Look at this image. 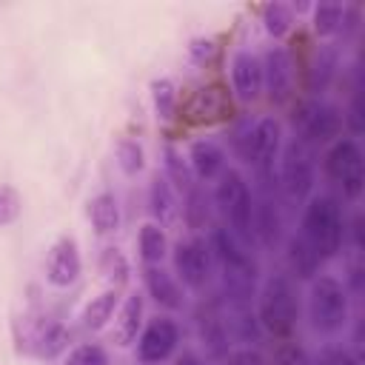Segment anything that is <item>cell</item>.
I'll list each match as a JSON object with an SVG mask.
<instances>
[{
  "label": "cell",
  "mask_w": 365,
  "mask_h": 365,
  "mask_svg": "<svg viewBox=\"0 0 365 365\" xmlns=\"http://www.w3.org/2000/svg\"><path fill=\"white\" fill-rule=\"evenodd\" d=\"M182 117L188 125H217L231 117V94L222 83L200 86L182 106Z\"/></svg>",
  "instance_id": "ba28073f"
},
{
  "label": "cell",
  "mask_w": 365,
  "mask_h": 365,
  "mask_svg": "<svg viewBox=\"0 0 365 365\" xmlns=\"http://www.w3.org/2000/svg\"><path fill=\"white\" fill-rule=\"evenodd\" d=\"M299 237L314 248L319 259H331L339 254L345 242V222H342V208L331 194H319L308 200L302 211Z\"/></svg>",
  "instance_id": "6da1fadb"
},
{
  "label": "cell",
  "mask_w": 365,
  "mask_h": 365,
  "mask_svg": "<svg viewBox=\"0 0 365 365\" xmlns=\"http://www.w3.org/2000/svg\"><path fill=\"white\" fill-rule=\"evenodd\" d=\"M245 191H248V185H245L242 174H240V171H234V168H228V171H222V174H220V182H217L214 200H217L220 211H225V208H228L237 197H242Z\"/></svg>",
  "instance_id": "f1b7e54d"
},
{
  "label": "cell",
  "mask_w": 365,
  "mask_h": 365,
  "mask_svg": "<svg viewBox=\"0 0 365 365\" xmlns=\"http://www.w3.org/2000/svg\"><path fill=\"white\" fill-rule=\"evenodd\" d=\"M279 188L291 202H302L314 191V157L302 140H291L279 157Z\"/></svg>",
  "instance_id": "5b68a950"
},
{
  "label": "cell",
  "mask_w": 365,
  "mask_h": 365,
  "mask_svg": "<svg viewBox=\"0 0 365 365\" xmlns=\"http://www.w3.org/2000/svg\"><path fill=\"white\" fill-rule=\"evenodd\" d=\"M165 180L168 182H174L177 188H182V191H188L191 188V171H188V165L182 163V157H180V151L174 148V145H165Z\"/></svg>",
  "instance_id": "836d02e7"
},
{
  "label": "cell",
  "mask_w": 365,
  "mask_h": 365,
  "mask_svg": "<svg viewBox=\"0 0 365 365\" xmlns=\"http://www.w3.org/2000/svg\"><path fill=\"white\" fill-rule=\"evenodd\" d=\"M211 54H214V43L211 40H205V37H197L194 43H191V60L194 63H205V60H211Z\"/></svg>",
  "instance_id": "60d3db41"
},
{
  "label": "cell",
  "mask_w": 365,
  "mask_h": 365,
  "mask_svg": "<svg viewBox=\"0 0 365 365\" xmlns=\"http://www.w3.org/2000/svg\"><path fill=\"white\" fill-rule=\"evenodd\" d=\"M336 68H339V54H336V48L322 46V48L317 51V57H314V66H311V91L328 88V83L334 80Z\"/></svg>",
  "instance_id": "d4e9b609"
},
{
  "label": "cell",
  "mask_w": 365,
  "mask_h": 365,
  "mask_svg": "<svg viewBox=\"0 0 365 365\" xmlns=\"http://www.w3.org/2000/svg\"><path fill=\"white\" fill-rule=\"evenodd\" d=\"M308 319L319 334H336L348 322V288L328 274H317L308 291Z\"/></svg>",
  "instance_id": "3957f363"
},
{
  "label": "cell",
  "mask_w": 365,
  "mask_h": 365,
  "mask_svg": "<svg viewBox=\"0 0 365 365\" xmlns=\"http://www.w3.org/2000/svg\"><path fill=\"white\" fill-rule=\"evenodd\" d=\"M148 211L157 220L160 228H171L180 220V202L174 197L171 182L165 180V174H154L151 185H148Z\"/></svg>",
  "instance_id": "9a60e30c"
},
{
  "label": "cell",
  "mask_w": 365,
  "mask_h": 365,
  "mask_svg": "<svg viewBox=\"0 0 365 365\" xmlns=\"http://www.w3.org/2000/svg\"><path fill=\"white\" fill-rule=\"evenodd\" d=\"M259 63H262V86L268 88L271 100L274 103L288 100L291 86H294V63H291V54L282 46H274V48L265 51V57Z\"/></svg>",
  "instance_id": "7c38bea8"
},
{
  "label": "cell",
  "mask_w": 365,
  "mask_h": 365,
  "mask_svg": "<svg viewBox=\"0 0 365 365\" xmlns=\"http://www.w3.org/2000/svg\"><path fill=\"white\" fill-rule=\"evenodd\" d=\"M288 262H291V271L297 279H314L322 259L314 254V248L299 234H294V237H288Z\"/></svg>",
  "instance_id": "603a6c76"
},
{
  "label": "cell",
  "mask_w": 365,
  "mask_h": 365,
  "mask_svg": "<svg viewBox=\"0 0 365 365\" xmlns=\"http://www.w3.org/2000/svg\"><path fill=\"white\" fill-rule=\"evenodd\" d=\"M88 217H91V225H94L97 234H111V231H117V225H120V205H117L114 194L100 191L97 197H91V202H88Z\"/></svg>",
  "instance_id": "7402d4cb"
},
{
  "label": "cell",
  "mask_w": 365,
  "mask_h": 365,
  "mask_svg": "<svg viewBox=\"0 0 365 365\" xmlns=\"http://www.w3.org/2000/svg\"><path fill=\"white\" fill-rule=\"evenodd\" d=\"M342 17H345V6L342 3H319L314 6V29L319 37H331L342 29Z\"/></svg>",
  "instance_id": "83f0119b"
},
{
  "label": "cell",
  "mask_w": 365,
  "mask_h": 365,
  "mask_svg": "<svg viewBox=\"0 0 365 365\" xmlns=\"http://www.w3.org/2000/svg\"><path fill=\"white\" fill-rule=\"evenodd\" d=\"M200 336H202V345L208 348V354L214 359H222L228 356V325H225V317L217 314L214 308L202 311L200 314Z\"/></svg>",
  "instance_id": "ffe728a7"
},
{
  "label": "cell",
  "mask_w": 365,
  "mask_h": 365,
  "mask_svg": "<svg viewBox=\"0 0 365 365\" xmlns=\"http://www.w3.org/2000/svg\"><path fill=\"white\" fill-rule=\"evenodd\" d=\"M191 171L197 180H214L225 171V151L211 140H197L188 154Z\"/></svg>",
  "instance_id": "e0dca14e"
},
{
  "label": "cell",
  "mask_w": 365,
  "mask_h": 365,
  "mask_svg": "<svg viewBox=\"0 0 365 365\" xmlns=\"http://www.w3.org/2000/svg\"><path fill=\"white\" fill-rule=\"evenodd\" d=\"M174 268H177L180 279L188 288H202L208 282V274H211V248H208V242L200 240V237L177 242Z\"/></svg>",
  "instance_id": "30bf717a"
},
{
  "label": "cell",
  "mask_w": 365,
  "mask_h": 365,
  "mask_svg": "<svg viewBox=\"0 0 365 365\" xmlns=\"http://www.w3.org/2000/svg\"><path fill=\"white\" fill-rule=\"evenodd\" d=\"M262 23H265V31L271 37H285L291 31V23H294V11L291 6L285 3H268L262 9Z\"/></svg>",
  "instance_id": "4dcf8cb0"
},
{
  "label": "cell",
  "mask_w": 365,
  "mask_h": 365,
  "mask_svg": "<svg viewBox=\"0 0 365 365\" xmlns=\"http://www.w3.org/2000/svg\"><path fill=\"white\" fill-rule=\"evenodd\" d=\"M205 194L200 188H188L185 191V202H182V220L188 222V228H202L208 220V208H205Z\"/></svg>",
  "instance_id": "1f68e13d"
},
{
  "label": "cell",
  "mask_w": 365,
  "mask_h": 365,
  "mask_svg": "<svg viewBox=\"0 0 365 365\" xmlns=\"http://www.w3.org/2000/svg\"><path fill=\"white\" fill-rule=\"evenodd\" d=\"M348 279H351V291H354V294H362V268H359V265L351 268V277H348Z\"/></svg>",
  "instance_id": "7bdbcfd3"
},
{
  "label": "cell",
  "mask_w": 365,
  "mask_h": 365,
  "mask_svg": "<svg viewBox=\"0 0 365 365\" xmlns=\"http://www.w3.org/2000/svg\"><path fill=\"white\" fill-rule=\"evenodd\" d=\"M279 137L282 128L274 117H262L254 123L251 131V151H248V163L257 168L262 191L271 194V182H274V163L279 157Z\"/></svg>",
  "instance_id": "52a82bcc"
},
{
  "label": "cell",
  "mask_w": 365,
  "mask_h": 365,
  "mask_svg": "<svg viewBox=\"0 0 365 365\" xmlns=\"http://www.w3.org/2000/svg\"><path fill=\"white\" fill-rule=\"evenodd\" d=\"M23 211V200L17 194V188L11 185H0V228L11 225Z\"/></svg>",
  "instance_id": "e575fe53"
},
{
  "label": "cell",
  "mask_w": 365,
  "mask_h": 365,
  "mask_svg": "<svg viewBox=\"0 0 365 365\" xmlns=\"http://www.w3.org/2000/svg\"><path fill=\"white\" fill-rule=\"evenodd\" d=\"M277 365H314V362L305 354V348H299L297 342H288L277 351Z\"/></svg>",
  "instance_id": "f35d334b"
},
{
  "label": "cell",
  "mask_w": 365,
  "mask_h": 365,
  "mask_svg": "<svg viewBox=\"0 0 365 365\" xmlns=\"http://www.w3.org/2000/svg\"><path fill=\"white\" fill-rule=\"evenodd\" d=\"M145 291L154 297L157 305H163L168 311L182 308V291H180L177 279L168 271H163L160 265H145Z\"/></svg>",
  "instance_id": "ac0fdd59"
},
{
  "label": "cell",
  "mask_w": 365,
  "mask_h": 365,
  "mask_svg": "<svg viewBox=\"0 0 365 365\" xmlns=\"http://www.w3.org/2000/svg\"><path fill=\"white\" fill-rule=\"evenodd\" d=\"M342 111L334 103H322V100H311L299 108V114L294 117V125L299 131V140L305 145H319V143H331L334 137H339L342 131Z\"/></svg>",
  "instance_id": "8992f818"
},
{
  "label": "cell",
  "mask_w": 365,
  "mask_h": 365,
  "mask_svg": "<svg viewBox=\"0 0 365 365\" xmlns=\"http://www.w3.org/2000/svg\"><path fill=\"white\" fill-rule=\"evenodd\" d=\"M140 325H143V297L131 294V297H125V302H123V308H120V314L114 319L111 342L120 345V348L131 345L137 339V334H140Z\"/></svg>",
  "instance_id": "d6986e66"
},
{
  "label": "cell",
  "mask_w": 365,
  "mask_h": 365,
  "mask_svg": "<svg viewBox=\"0 0 365 365\" xmlns=\"http://www.w3.org/2000/svg\"><path fill=\"white\" fill-rule=\"evenodd\" d=\"M348 125L354 131V137L362 134V108H359V94H354L351 100V108H348Z\"/></svg>",
  "instance_id": "b9f144b4"
},
{
  "label": "cell",
  "mask_w": 365,
  "mask_h": 365,
  "mask_svg": "<svg viewBox=\"0 0 365 365\" xmlns=\"http://www.w3.org/2000/svg\"><path fill=\"white\" fill-rule=\"evenodd\" d=\"M225 365H265V356L254 348H234V351H228Z\"/></svg>",
  "instance_id": "ab89813d"
},
{
  "label": "cell",
  "mask_w": 365,
  "mask_h": 365,
  "mask_svg": "<svg viewBox=\"0 0 365 365\" xmlns=\"http://www.w3.org/2000/svg\"><path fill=\"white\" fill-rule=\"evenodd\" d=\"M251 131H254V123H251V120H242V123L234 128V134H231V145H234V151H237V157H240L242 163H248V151H251Z\"/></svg>",
  "instance_id": "8d00e7d4"
},
{
  "label": "cell",
  "mask_w": 365,
  "mask_h": 365,
  "mask_svg": "<svg viewBox=\"0 0 365 365\" xmlns=\"http://www.w3.org/2000/svg\"><path fill=\"white\" fill-rule=\"evenodd\" d=\"M297 314H299V302H297V291H294L291 277L288 274H271L259 291L257 322L274 336H288L297 325Z\"/></svg>",
  "instance_id": "7a4b0ae2"
},
{
  "label": "cell",
  "mask_w": 365,
  "mask_h": 365,
  "mask_svg": "<svg viewBox=\"0 0 365 365\" xmlns=\"http://www.w3.org/2000/svg\"><path fill=\"white\" fill-rule=\"evenodd\" d=\"M208 248L217 257V262L222 268V277H248V279H257V262L251 259V254L245 251V245H240V240L228 228L217 225L211 231Z\"/></svg>",
  "instance_id": "9c48e42d"
},
{
  "label": "cell",
  "mask_w": 365,
  "mask_h": 365,
  "mask_svg": "<svg viewBox=\"0 0 365 365\" xmlns=\"http://www.w3.org/2000/svg\"><path fill=\"white\" fill-rule=\"evenodd\" d=\"M100 271H103V277L108 279L111 288H120V285L128 282V259L114 245L103 248V254H100Z\"/></svg>",
  "instance_id": "4316f807"
},
{
  "label": "cell",
  "mask_w": 365,
  "mask_h": 365,
  "mask_svg": "<svg viewBox=\"0 0 365 365\" xmlns=\"http://www.w3.org/2000/svg\"><path fill=\"white\" fill-rule=\"evenodd\" d=\"M325 174L342 188L345 200H356L365 185V160L354 137L336 140L325 154Z\"/></svg>",
  "instance_id": "277c9868"
},
{
  "label": "cell",
  "mask_w": 365,
  "mask_h": 365,
  "mask_svg": "<svg viewBox=\"0 0 365 365\" xmlns=\"http://www.w3.org/2000/svg\"><path fill=\"white\" fill-rule=\"evenodd\" d=\"M319 365H359V359L342 345H325L319 351Z\"/></svg>",
  "instance_id": "74e56055"
},
{
  "label": "cell",
  "mask_w": 365,
  "mask_h": 365,
  "mask_svg": "<svg viewBox=\"0 0 365 365\" xmlns=\"http://www.w3.org/2000/svg\"><path fill=\"white\" fill-rule=\"evenodd\" d=\"M80 251H77V242L71 237H60L51 251H48V262H46V279L48 285L54 288H68L77 277H80Z\"/></svg>",
  "instance_id": "4fadbf2b"
},
{
  "label": "cell",
  "mask_w": 365,
  "mask_h": 365,
  "mask_svg": "<svg viewBox=\"0 0 365 365\" xmlns=\"http://www.w3.org/2000/svg\"><path fill=\"white\" fill-rule=\"evenodd\" d=\"M117 163H120V168H123L125 174H137V171H143V165H145L143 145H140L137 140H131V137L120 140V143H117Z\"/></svg>",
  "instance_id": "d6a6232c"
},
{
  "label": "cell",
  "mask_w": 365,
  "mask_h": 365,
  "mask_svg": "<svg viewBox=\"0 0 365 365\" xmlns=\"http://www.w3.org/2000/svg\"><path fill=\"white\" fill-rule=\"evenodd\" d=\"M231 83L240 100L254 103L262 91V63L251 51H237L231 60Z\"/></svg>",
  "instance_id": "5bb4252c"
},
{
  "label": "cell",
  "mask_w": 365,
  "mask_h": 365,
  "mask_svg": "<svg viewBox=\"0 0 365 365\" xmlns=\"http://www.w3.org/2000/svg\"><path fill=\"white\" fill-rule=\"evenodd\" d=\"M282 234V217L271 194L262 191L259 200H254V240H259L265 248H274Z\"/></svg>",
  "instance_id": "2e32d148"
},
{
  "label": "cell",
  "mask_w": 365,
  "mask_h": 365,
  "mask_svg": "<svg viewBox=\"0 0 365 365\" xmlns=\"http://www.w3.org/2000/svg\"><path fill=\"white\" fill-rule=\"evenodd\" d=\"M66 365H108V356H106V351H103L100 345L86 342V345H77V348L68 354Z\"/></svg>",
  "instance_id": "d590c367"
},
{
  "label": "cell",
  "mask_w": 365,
  "mask_h": 365,
  "mask_svg": "<svg viewBox=\"0 0 365 365\" xmlns=\"http://www.w3.org/2000/svg\"><path fill=\"white\" fill-rule=\"evenodd\" d=\"M180 342V328L174 319L168 317H157L154 322H148V328L140 334V342H137V356L143 365H157L163 359H168L174 354Z\"/></svg>",
  "instance_id": "8fae6325"
},
{
  "label": "cell",
  "mask_w": 365,
  "mask_h": 365,
  "mask_svg": "<svg viewBox=\"0 0 365 365\" xmlns=\"http://www.w3.org/2000/svg\"><path fill=\"white\" fill-rule=\"evenodd\" d=\"M66 345H68V331L57 319L40 322L34 328V334H31V351L37 356H43V359H54L57 354H63Z\"/></svg>",
  "instance_id": "44dd1931"
},
{
  "label": "cell",
  "mask_w": 365,
  "mask_h": 365,
  "mask_svg": "<svg viewBox=\"0 0 365 365\" xmlns=\"http://www.w3.org/2000/svg\"><path fill=\"white\" fill-rule=\"evenodd\" d=\"M165 231L157 222H145L140 228V257L145 265H160V259L165 257Z\"/></svg>",
  "instance_id": "484cf974"
},
{
  "label": "cell",
  "mask_w": 365,
  "mask_h": 365,
  "mask_svg": "<svg viewBox=\"0 0 365 365\" xmlns=\"http://www.w3.org/2000/svg\"><path fill=\"white\" fill-rule=\"evenodd\" d=\"M117 288H106L103 294L91 297V302L83 308V328L88 331H100L111 317H114V308H117Z\"/></svg>",
  "instance_id": "cb8c5ba5"
},
{
  "label": "cell",
  "mask_w": 365,
  "mask_h": 365,
  "mask_svg": "<svg viewBox=\"0 0 365 365\" xmlns=\"http://www.w3.org/2000/svg\"><path fill=\"white\" fill-rule=\"evenodd\" d=\"M174 365H202V362H200L194 354H182V356H177V362H174Z\"/></svg>",
  "instance_id": "ee69618b"
},
{
  "label": "cell",
  "mask_w": 365,
  "mask_h": 365,
  "mask_svg": "<svg viewBox=\"0 0 365 365\" xmlns=\"http://www.w3.org/2000/svg\"><path fill=\"white\" fill-rule=\"evenodd\" d=\"M151 100H154V111L160 120H171L177 111V88L168 77H160L151 83Z\"/></svg>",
  "instance_id": "f546056e"
}]
</instances>
